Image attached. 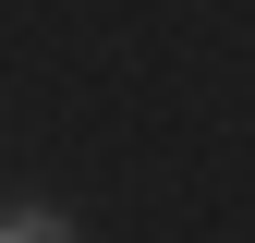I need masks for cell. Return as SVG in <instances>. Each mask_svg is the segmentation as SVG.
<instances>
[{
	"label": "cell",
	"mask_w": 255,
	"mask_h": 243,
	"mask_svg": "<svg viewBox=\"0 0 255 243\" xmlns=\"http://www.w3.org/2000/svg\"><path fill=\"white\" fill-rule=\"evenodd\" d=\"M0 243H73V219H61L49 195H12L0 207Z\"/></svg>",
	"instance_id": "obj_1"
}]
</instances>
